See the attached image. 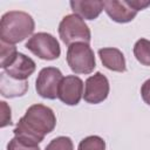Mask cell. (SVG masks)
<instances>
[{
    "mask_svg": "<svg viewBox=\"0 0 150 150\" xmlns=\"http://www.w3.org/2000/svg\"><path fill=\"white\" fill-rule=\"evenodd\" d=\"M70 7L74 14L79 15L86 20H94L96 19L101 12L103 11V1H83V0H75L70 1Z\"/></svg>",
    "mask_w": 150,
    "mask_h": 150,
    "instance_id": "cell-12",
    "label": "cell"
},
{
    "mask_svg": "<svg viewBox=\"0 0 150 150\" xmlns=\"http://www.w3.org/2000/svg\"><path fill=\"white\" fill-rule=\"evenodd\" d=\"M45 150H74V144L70 137L59 136L53 138Z\"/></svg>",
    "mask_w": 150,
    "mask_h": 150,
    "instance_id": "cell-17",
    "label": "cell"
},
{
    "mask_svg": "<svg viewBox=\"0 0 150 150\" xmlns=\"http://www.w3.org/2000/svg\"><path fill=\"white\" fill-rule=\"evenodd\" d=\"M98 56L101 59L102 64L112 71L123 73L127 70L125 59L123 53L117 48H101L98 49Z\"/></svg>",
    "mask_w": 150,
    "mask_h": 150,
    "instance_id": "cell-11",
    "label": "cell"
},
{
    "mask_svg": "<svg viewBox=\"0 0 150 150\" xmlns=\"http://www.w3.org/2000/svg\"><path fill=\"white\" fill-rule=\"evenodd\" d=\"M1 103V128H5L8 124H12V118H11V108L7 105L6 102H0Z\"/></svg>",
    "mask_w": 150,
    "mask_h": 150,
    "instance_id": "cell-19",
    "label": "cell"
},
{
    "mask_svg": "<svg viewBox=\"0 0 150 150\" xmlns=\"http://www.w3.org/2000/svg\"><path fill=\"white\" fill-rule=\"evenodd\" d=\"M35 67L36 64L30 57L19 53L15 61L5 69V73L15 80L26 81V79H28L35 71Z\"/></svg>",
    "mask_w": 150,
    "mask_h": 150,
    "instance_id": "cell-10",
    "label": "cell"
},
{
    "mask_svg": "<svg viewBox=\"0 0 150 150\" xmlns=\"http://www.w3.org/2000/svg\"><path fill=\"white\" fill-rule=\"evenodd\" d=\"M128 2H129V5H130L132 8H135L137 12L141 11V9H144V8L148 7V6H150V2H149V1H137V0H131V1H129V0H128Z\"/></svg>",
    "mask_w": 150,
    "mask_h": 150,
    "instance_id": "cell-21",
    "label": "cell"
},
{
    "mask_svg": "<svg viewBox=\"0 0 150 150\" xmlns=\"http://www.w3.org/2000/svg\"><path fill=\"white\" fill-rule=\"evenodd\" d=\"M62 79L63 76L59 68L55 67L42 68L35 82V89L41 97L54 100L57 97L59 87Z\"/></svg>",
    "mask_w": 150,
    "mask_h": 150,
    "instance_id": "cell-6",
    "label": "cell"
},
{
    "mask_svg": "<svg viewBox=\"0 0 150 150\" xmlns=\"http://www.w3.org/2000/svg\"><path fill=\"white\" fill-rule=\"evenodd\" d=\"M25 47L38 57L48 61L59 59L61 54L60 43L56 40V38L45 32L33 34L26 42Z\"/></svg>",
    "mask_w": 150,
    "mask_h": 150,
    "instance_id": "cell-5",
    "label": "cell"
},
{
    "mask_svg": "<svg viewBox=\"0 0 150 150\" xmlns=\"http://www.w3.org/2000/svg\"><path fill=\"white\" fill-rule=\"evenodd\" d=\"M28 89L27 81L15 80L8 76L5 71L0 74V93L5 97H18L26 94Z\"/></svg>",
    "mask_w": 150,
    "mask_h": 150,
    "instance_id": "cell-13",
    "label": "cell"
},
{
    "mask_svg": "<svg viewBox=\"0 0 150 150\" xmlns=\"http://www.w3.org/2000/svg\"><path fill=\"white\" fill-rule=\"evenodd\" d=\"M59 35L62 42L70 46L76 42H90V29L82 18L76 14H68L62 18L59 25Z\"/></svg>",
    "mask_w": 150,
    "mask_h": 150,
    "instance_id": "cell-3",
    "label": "cell"
},
{
    "mask_svg": "<svg viewBox=\"0 0 150 150\" xmlns=\"http://www.w3.org/2000/svg\"><path fill=\"white\" fill-rule=\"evenodd\" d=\"M7 150H41V149L39 145H29L14 137L7 144Z\"/></svg>",
    "mask_w": 150,
    "mask_h": 150,
    "instance_id": "cell-18",
    "label": "cell"
},
{
    "mask_svg": "<svg viewBox=\"0 0 150 150\" xmlns=\"http://www.w3.org/2000/svg\"><path fill=\"white\" fill-rule=\"evenodd\" d=\"M56 117L54 111L43 104L30 105L25 115L19 120L13 130L14 137L29 145H39L45 136L54 130Z\"/></svg>",
    "mask_w": 150,
    "mask_h": 150,
    "instance_id": "cell-1",
    "label": "cell"
},
{
    "mask_svg": "<svg viewBox=\"0 0 150 150\" xmlns=\"http://www.w3.org/2000/svg\"><path fill=\"white\" fill-rule=\"evenodd\" d=\"M18 54L19 53L14 45L1 41L0 43V67L2 69H6L7 67H9L15 61Z\"/></svg>",
    "mask_w": 150,
    "mask_h": 150,
    "instance_id": "cell-15",
    "label": "cell"
},
{
    "mask_svg": "<svg viewBox=\"0 0 150 150\" xmlns=\"http://www.w3.org/2000/svg\"><path fill=\"white\" fill-rule=\"evenodd\" d=\"M134 55L136 60L143 66H150V41L139 39L134 46Z\"/></svg>",
    "mask_w": 150,
    "mask_h": 150,
    "instance_id": "cell-14",
    "label": "cell"
},
{
    "mask_svg": "<svg viewBox=\"0 0 150 150\" xmlns=\"http://www.w3.org/2000/svg\"><path fill=\"white\" fill-rule=\"evenodd\" d=\"M77 150H105V142L100 136H88L79 143Z\"/></svg>",
    "mask_w": 150,
    "mask_h": 150,
    "instance_id": "cell-16",
    "label": "cell"
},
{
    "mask_svg": "<svg viewBox=\"0 0 150 150\" xmlns=\"http://www.w3.org/2000/svg\"><path fill=\"white\" fill-rule=\"evenodd\" d=\"M67 63L75 74H90L96 67L94 52L84 42H76L68 47Z\"/></svg>",
    "mask_w": 150,
    "mask_h": 150,
    "instance_id": "cell-4",
    "label": "cell"
},
{
    "mask_svg": "<svg viewBox=\"0 0 150 150\" xmlns=\"http://www.w3.org/2000/svg\"><path fill=\"white\" fill-rule=\"evenodd\" d=\"M141 95H142V98L143 101L150 105V79L146 80L143 84H142V88H141Z\"/></svg>",
    "mask_w": 150,
    "mask_h": 150,
    "instance_id": "cell-20",
    "label": "cell"
},
{
    "mask_svg": "<svg viewBox=\"0 0 150 150\" xmlns=\"http://www.w3.org/2000/svg\"><path fill=\"white\" fill-rule=\"evenodd\" d=\"M109 81L100 71L89 76L84 84L83 98L90 104H98L103 102L109 94Z\"/></svg>",
    "mask_w": 150,
    "mask_h": 150,
    "instance_id": "cell-7",
    "label": "cell"
},
{
    "mask_svg": "<svg viewBox=\"0 0 150 150\" xmlns=\"http://www.w3.org/2000/svg\"><path fill=\"white\" fill-rule=\"evenodd\" d=\"M34 28L35 22L32 15L22 11H9L1 16L0 40L15 45L32 35Z\"/></svg>",
    "mask_w": 150,
    "mask_h": 150,
    "instance_id": "cell-2",
    "label": "cell"
},
{
    "mask_svg": "<svg viewBox=\"0 0 150 150\" xmlns=\"http://www.w3.org/2000/svg\"><path fill=\"white\" fill-rule=\"evenodd\" d=\"M83 96V81L75 75H68L62 79L57 97L67 105H76Z\"/></svg>",
    "mask_w": 150,
    "mask_h": 150,
    "instance_id": "cell-8",
    "label": "cell"
},
{
    "mask_svg": "<svg viewBox=\"0 0 150 150\" xmlns=\"http://www.w3.org/2000/svg\"><path fill=\"white\" fill-rule=\"evenodd\" d=\"M103 7L105 13L111 18V20L118 23H125L132 21L137 15V11L132 8L128 0L127 1H117V0H108L103 1Z\"/></svg>",
    "mask_w": 150,
    "mask_h": 150,
    "instance_id": "cell-9",
    "label": "cell"
}]
</instances>
